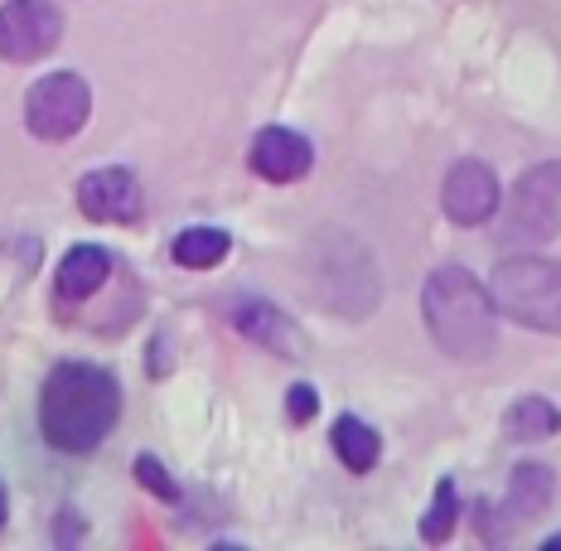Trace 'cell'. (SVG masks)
<instances>
[{
    "instance_id": "obj_1",
    "label": "cell",
    "mask_w": 561,
    "mask_h": 551,
    "mask_svg": "<svg viewBox=\"0 0 561 551\" xmlns=\"http://www.w3.org/2000/svg\"><path fill=\"white\" fill-rule=\"evenodd\" d=\"M122 416V387L92 363H58L39 392V431L54 450L88 455L112 436Z\"/></svg>"
},
{
    "instance_id": "obj_2",
    "label": "cell",
    "mask_w": 561,
    "mask_h": 551,
    "mask_svg": "<svg viewBox=\"0 0 561 551\" xmlns=\"http://www.w3.org/2000/svg\"><path fill=\"white\" fill-rule=\"evenodd\" d=\"M426 330L440 354L455 363H484L499 344V305L484 280H474L465 266H436L421 290Z\"/></svg>"
},
{
    "instance_id": "obj_3",
    "label": "cell",
    "mask_w": 561,
    "mask_h": 551,
    "mask_svg": "<svg viewBox=\"0 0 561 551\" xmlns=\"http://www.w3.org/2000/svg\"><path fill=\"white\" fill-rule=\"evenodd\" d=\"M489 296L504 314L542 334H561V262L547 256H513L489 276Z\"/></svg>"
},
{
    "instance_id": "obj_4",
    "label": "cell",
    "mask_w": 561,
    "mask_h": 551,
    "mask_svg": "<svg viewBox=\"0 0 561 551\" xmlns=\"http://www.w3.org/2000/svg\"><path fill=\"white\" fill-rule=\"evenodd\" d=\"M310 256L320 262V272H314V300L339 310V290H348V310L344 320H364V314L378 305V266H373L368 248L358 238H339L334 232H324V238H314Z\"/></svg>"
},
{
    "instance_id": "obj_5",
    "label": "cell",
    "mask_w": 561,
    "mask_h": 551,
    "mask_svg": "<svg viewBox=\"0 0 561 551\" xmlns=\"http://www.w3.org/2000/svg\"><path fill=\"white\" fill-rule=\"evenodd\" d=\"M557 232H561V160H542V165H533L513 184L499 238L518 242V248H537V242H552Z\"/></svg>"
},
{
    "instance_id": "obj_6",
    "label": "cell",
    "mask_w": 561,
    "mask_h": 551,
    "mask_svg": "<svg viewBox=\"0 0 561 551\" xmlns=\"http://www.w3.org/2000/svg\"><path fill=\"white\" fill-rule=\"evenodd\" d=\"M92 116V88L78 73H49L25 92V126L34 140H73Z\"/></svg>"
},
{
    "instance_id": "obj_7",
    "label": "cell",
    "mask_w": 561,
    "mask_h": 551,
    "mask_svg": "<svg viewBox=\"0 0 561 551\" xmlns=\"http://www.w3.org/2000/svg\"><path fill=\"white\" fill-rule=\"evenodd\" d=\"M64 39V15L49 0H5L0 5V58L34 64Z\"/></svg>"
},
{
    "instance_id": "obj_8",
    "label": "cell",
    "mask_w": 561,
    "mask_h": 551,
    "mask_svg": "<svg viewBox=\"0 0 561 551\" xmlns=\"http://www.w3.org/2000/svg\"><path fill=\"white\" fill-rule=\"evenodd\" d=\"M78 208H83L92 222H136L146 214V194H140V180L131 170L107 165V170L83 174V184H78Z\"/></svg>"
},
{
    "instance_id": "obj_9",
    "label": "cell",
    "mask_w": 561,
    "mask_h": 551,
    "mask_svg": "<svg viewBox=\"0 0 561 551\" xmlns=\"http://www.w3.org/2000/svg\"><path fill=\"white\" fill-rule=\"evenodd\" d=\"M440 204H446V218L460 222V228H474V222H489L499 214V180L484 160H460L446 174V190H440Z\"/></svg>"
},
{
    "instance_id": "obj_10",
    "label": "cell",
    "mask_w": 561,
    "mask_h": 551,
    "mask_svg": "<svg viewBox=\"0 0 561 551\" xmlns=\"http://www.w3.org/2000/svg\"><path fill=\"white\" fill-rule=\"evenodd\" d=\"M310 165H314L310 140L300 131H290V126H266V131L252 140V170L262 174V180H272V184L306 180Z\"/></svg>"
},
{
    "instance_id": "obj_11",
    "label": "cell",
    "mask_w": 561,
    "mask_h": 551,
    "mask_svg": "<svg viewBox=\"0 0 561 551\" xmlns=\"http://www.w3.org/2000/svg\"><path fill=\"white\" fill-rule=\"evenodd\" d=\"M232 330H238L242 338H252V344L272 348V354L280 358H300V348H306V338H300V330L286 320V314L276 310V305L256 300V296H242L232 300Z\"/></svg>"
},
{
    "instance_id": "obj_12",
    "label": "cell",
    "mask_w": 561,
    "mask_h": 551,
    "mask_svg": "<svg viewBox=\"0 0 561 551\" xmlns=\"http://www.w3.org/2000/svg\"><path fill=\"white\" fill-rule=\"evenodd\" d=\"M557 494V479H552V469L547 464H518L513 469V479H508V494L504 503H499V523L504 527H528L537 523L547 513V503H552Z\"/></svg>"
},
{
    "instance_id": "obj_13",
    "label": "cell",
    "mask_w": 561,
    "mask_h": 551,
    "mask_svg": "<svg viewBox=\"0 0 561 551\" xmlns=\"http://www.w3.org/2000/svg\"><path fill=\"white\" fill-rule=\"evenodd\" d=\"M107 276H112V256L102 252V248H73L58 262V272H54V286H58V300H88V296H98L102 286H107Z\"/></svg>"
},
{
    "instance_id": "obj_14",
    "label": "cell",
    "mask_w": 561,
    "mask_h": 551,
    "mask_svg": "<svg viewBox=\"0 0 561 551\" xmlns=\"http://www.w3.org/2000/svg\"><path fill=\"white\" fill-rule=\"evenodd\" d=\"M330 440H334L339 464L354 469V474H368V469L382 460V440H378V431H373L368 421H358V416H339Z\"/></svg>"
},
{
    "instance_id": "obj_15",
    "label": "cell",
    "mask_w": 561,
    "mask_h": 551,
    "mask_svg": "<svg viewBox=\"0 0 561 551\" xmlns=\"http://www.w3.org/2000/svg\"><path fill=\"white\" fill-rule=\"evenodd\" d=\"M561 431V406H552L547 397H518L504 412V436L508 440H547Z\"/></svg>"
},
{
    "instance_id": "obj_16",
    "label": "cell",
    "mask_w": 561,
    "mask_h": 551,
    "mask_svg": "<svg viewBox=\"0 0 561 551\" xmlns=\"http://www.w3.org/2000/svg\"><path fill=\"white\" fill-rule=\"evenodd\" d=\"M39 242L34 238H5L0 242V314H5V305L20 296V286L34 276V266H39Z\"/></svg>"
},
{
    "instance_id": "obj_17",
    "label": "cell",
    "mask_w": 561,
    "mask_h": 551,
    "mask_svg": "<svg viewBox=\"0 0 561 551\" xmlns=\"http://www.w3.org/2000/svg\"><path fill=\"white\" fill-rule=\"evenodd\" d=\"M228 248H232V238L224 228H184L174 238V262L190 266V272H208V266L224 262Z\"/></svg>"
},
{
    "instance_id": "obj_18",
    "label": "cell",
    "mask_w": 561,
    "mask_h": 551,
    "mask_svg": "<svg viewBox=\"0 0 561 551\" xmlns=\"http://www.w3.org/2000/svg\"><path fill=\"white\" fill-rule=\"evenodd\" d=\"M455 513H460V503H455V484L450 479H440L436 498H431L426 518H421V542H446V537L455 532Z\"/></svg>"
},
{
    "instance_id": "obj_19",
    "label": "cell",
    "mask_w": 561,
    "mask_h": 551,
    "mask_svg": "<svg viewBox=\"0 0 561 551\" xmlns=\"http://www.w3.org/2000/svg\"><path fill=\"white\" fill-rule=\"evenodd\" d=\"M136 474H140V484H146L156 498H170V503L180 498V489H174V479L165 474V464L150 460V455H140V460H136Z\"/></svg>"
},
{
    "instance_id": "obj_20",
    "label": "cell",
    "mask_w": 561,
    "mask_h": 551,
    "mask_svg": "<svg viewBox=\"0 0 561 551\" xmlns=\"http://www.w3.org/2000/svg\"><path fill=\"white\" fill-rule=\"evenodd\" d=\"M286 412H290V421H296V426H306V421L320 412V397H314V387H306V382H296L286 392Z\"/></svg>"
},
{
    "instance_id": "obj_21",
    "label": "cell",
    "mask_w": 561,
    "mask_h": 551,
    "mask_svg": "<svg viewBox=\"0 0 561 551\" xmlns=\"http://www.w3.org/2000/svg\"><path fill=\"white\" fill-rule=\"evenodd\" d=\"M0 523H5V489H0Z\"/></svg>"
},
{
    "instance_id": "obj_22",
    "label": "cell",
    "mask_w": 561,
    "mask_h": 551,
    "mask_svg": "<svg viewBox=\"0 0 561 551\" xmlns=\"http://www.w3.org/2000/svg\"><path fill=\"white\" fill-rule=\"evenodd\" d=\"M547 551H561V537H552V542H547Z\"/></svg>"
}]
</instances>
